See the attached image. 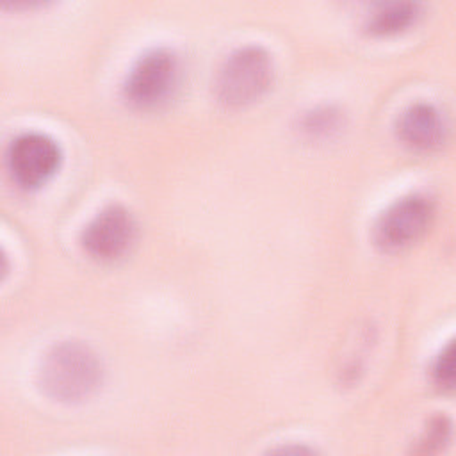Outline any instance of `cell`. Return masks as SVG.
Wrapping results in <instances>:
<instances>
[{
    "label": "cell",
    "mask_w": 456,
    "mask_h": 456,
    "mask_svg": "<svg viewBox=\"0 0 456 456\" xmlns=\"http://www.w3.org/2000/svg\"><path fill=\"white\" fill-rule=\"evenodd\" d=\"M37 381L41 390L53 401L82 403L100 388L103 363L91 346L80 340H64L45 353Z\"/></svg>",
    "instance_id": "6da1fadb"
},
{
    "label": "cell",
    "mask_w": 456,
    "mask_h": 456,
    "mask_svg": "<svg viewBox=\"0 0 456 456\" xmlns=\"http://www.w3.org/2000/svg\"><path fill=\"white\" fill-rule=\"evenodd\" d=\"M273 78L271 53L260 45L240 46L223 61L216 73V98L228 109L248 107L269 91Z\"/></svg>",
    "instance_id": "7a4b0ae2"
},
{
    "label": "cell",
    "mask_w": 456,
    "mask_h": 456,
    "mask_svg": "<svg viewBox=\"0 0 456 456\" xmlns=\"http://www.w3.org/2000/svg\"><path fill=\"white\" fill-rule=\"evenodd\" d=\"M182 62L175 50L155 46L130 66L121 93L135 110H155L166 105L180 87Z\"/></svg>",
    "instance_id": "3957f363"
},
{
    "label": "cell",
    "mask_w": 456,
    "mask_h": 456,
    "mask_svg": "<svg viewBox=\"0 0 456 456\" xmlns=\"http://www.w3.org/2000/svg\"><path fill=\"white\" fill-rule=\"evenodd\" d=\"M435 219V201L422 192H411L392 201L376 219L372 237L378 248L397 253L426 235Z\"/></svg>",
    "instance_id": "277c9868"
},
{
    "label": "cell",
    "mask_w": 456,
    "mask_h": 456,
    "mask_svg": "<svg viewBox=\"0 0 456 456\" xmlns=\"http://www.w3.org/2000/svg\"><path fill=\"white\" fill-rule=\"evenodd\" d=\"M62 164L59 141L43 132L16 135L5 151V166L11 180L25 191H36L48 183Z\"/></svg>",
    "instance_id": "5b68a950"
},
{
    "label": "cell",
    "mask_w": 456,
    "mask_h": 456,
    "mask_svg": "<svg viewBox=\"0 0 456 456\" xmlns=\"http://www.w3.org/2000/svg\"><path fill=\"white\" fill-rule=\"evenodd\" d=\"M137 223L134 214L121 203L103 207L80 233L82 249L96 262L123 258L134 246Z\"/></svg>",
    "instance_id": "8992f818"
},
{
    "label": "cell",
    "mask_w": 456,
    "mask_h": 456,
    "mask_svg": "<svg viewBox=\"0 0 456 456\" xmlns=\"http://www.w3.org/2000/svg\"><path fill=\"white\" fill-rule=\"evenodd\" d=\"M395 134L406 148L429 153L444 146L449 135V125L435 103L413 102L397 116Z\"/></svg>",
    "instance_id": "52a82bcc"
},
{
    "label": "cell",
    "mask_w": 456,
    "mask_h": 456,
    "mask_svg": "<svg viewBox=\"0 0 456 456\" xmlns=\"http://www.w3.org/2000/svg\"><path fill=\"white\" fill-rule=\"evenodd\" d=\"M420 14L417 2H381L370 9L365 28L374 36H395L413 27Z\"/></svg>",
    "instance_id": "ba28073f"
},
{
    "label": "cell",
    "mask_w": 456,
    "mask_h": 456,
    "mask_svg": "<svg viewBox=\"0 0 456 456\" xmlns=\"http://www.w3.org/2000/svg\"><path fill=\"white\" fill-rule=\"evenodd\" d=\"M340 125L342 116L335 107H317L301 119V130L310 137H330Z\"/></svg>",
    "instance_id": "9c48e42d"
},
{
    "label": "cell",
    "mask_w": 456,
    "mask_h": 456,
    "mask_svg": "<svg viewBox=\"0 0 456 456\" xmlns=\"http://www.w3.org/2000/svg\"><path fill=\"white\" fill-rule=\"evenodd\" d=\"M431 383L442 390L451 392L454 388V342L449 340L435 356L429 369Z\"/></svg>",
    "instance_id": "30bf717a"
},
{
    "label": "cell",
    "mask_w": 456,
    "mask_h": 456,
    "mask_svg": "<svg viewBox=\"0 0 456 456\" xmlns=\"http://www.w3.org/2000/svg\"><path fill=\"white\" fill-rule=\"evenodd\" d=\"M449 440H451V420L445 415H436L428 422V428L419 438V451L420 452L440 451Z\"/></svg>",
    "instance_id": "8fae6325"
}]
</instances>
